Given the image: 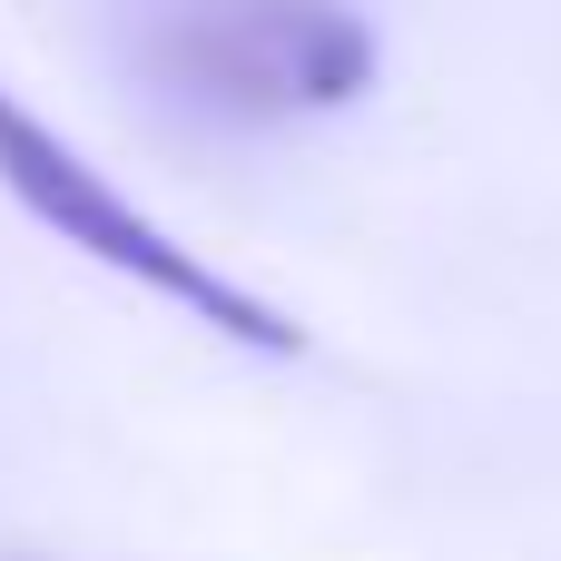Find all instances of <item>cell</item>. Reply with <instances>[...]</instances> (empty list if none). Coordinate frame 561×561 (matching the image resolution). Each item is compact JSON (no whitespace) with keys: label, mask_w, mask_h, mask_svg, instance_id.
<instances>
[{"label":"cell","mask_w":561,"mask_h":561,"mask_svg":"<svg viewBox=\"0 0 561 561\" xmlns=\"http://www.w3.org/2000/svg\"><path fill=\"white\" fill-rule=\"evenodd\" d=\"M0 187H10L59 247H79L89 266L128 276V286L158 296V306H178L187 325H207V335H227V345H247V355H306V325H296L276 296H256L247 276L207 266L178 227H158L138 197H118L20 89H0Z\"/></svg>","instance_id":"cell-1"},{"label":"cell","mask_w":561,"mask_h":561,"mask_svg":"<svg viewBox=\"0 0 561 561\" xmlns=\"http://www.w3.org/2000/svg\"><path fill=\"white\" fill-rule=\"evenodd\" d=\"M158 79L217 118H325L375 89V30L345 0H187L158 30Z\"/></svg>","instance_id":"cell-2"}]
</instances>
